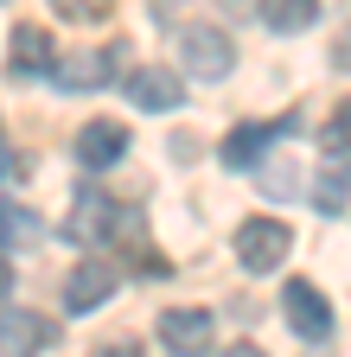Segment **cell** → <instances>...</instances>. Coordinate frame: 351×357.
<instances>
[{"label":"cell","mask_w":351,"mask_h":357,"mask_svg":"<svg viewBox=\"0 0 351 357\" xmlns=\"http://www.w3.org/2000/svg\"><path fill=\"white\" fill-rule=\"evenodd\" d=\"M64 236L83 249H109L115 236H141V211H115L103 192H77V204L64 217Z\"/></svg>","instance_id":"6da1fadb"},{"label":"cell","mask_w":351,"mask_h":357,"mask_svg":"<svg viewBox=\"0 0 351 357\" xmlns=\"http://www.w3.org/2000/svg\"><path fill=\"white\" fill-rule=\"evenodd\" d=\"M179 64L198 83H224L237 70V45H230V32H217V26H186L179 32Z\"/></svg>","instance_id":"7a4b0ae2"},{"label":"cell","mask_w":351,"mask_h":357,"mask_svg":"<svg viewBox=\"0 0 351 357\" xmlns=\"http://www.w3.org/2000/svg\"><path fill=\"white\" fill-rule=\"evenodd\" d=\"M115 70H121V45H83V52L52 58L45 77H52L58 89H70V96H83V89H103Z\"/></svg>","instance_id":"3957f363"},{"label":"cell","mask_w":351,"mask_h":357,"mask_svg":"<svg viewBox=\"0 0 351 357\" xmlns=\"http://www.w3.org/2000/svg\"><path fill=\"white\" fill-rule=\"evenodd\" d=\"M287 249H294V230L281 217H249L237 230V261L249 268V275H275V268L287 261Z\"/></svg>","instance_id":"277c9868"},{"label":"cell","mask_w":351,"mask_h":357,"mask_svg":"<svg viewBox=\"0 0 351 357\" xmlns=\"http://www.w3.org/2000/svg\"><path fill=\"white\" fill-rule=\"evenodd\" d=\"M287 134H300V115H275V121H243V128H230L224 134V166L230 172H243V166H255L262 153H269V141H287Z\"/></svg>","instance_id":"5b68a950"},{"label":"cell","mask_w":351,"mask_h":357,"mask_svg":"<svg viewBox=\"0 0 351 357\" xmlns=\"http://www.w3.org/2000/svg\"><path fill=\"white\" fill-rule=\"evenodd\" d=\"M281 312H287L294 338H306V344H326V338H332V306H326V294H320L313 281H287Z\"/></svg>","instance_id":"8992f818"},{"label":"cell","mask_w":351,"mask_h":357,"mask_svg":"<svg viewBox=\"0 0 351 357\" xmlns=\"http://www.w3.org/2000/svg\"><path fill=\"white\" fill-rule=\"evenodd\" d=\"M128 102L147 109V115H166V109L186 102V83H179V70H166V64H141V70H128Z\"/></svg>","instance_id":"52a82bcc"},{"label":"cell","mask_w":351,"mask_h":357,"mask_svg":"<svg viewBox=\"0 0 351 357\" xmlns=\"http://www.w3.org/2000/svg\"><path fill=\"white\" fill-rule=\"evenodd\" d=\"M58 326L52 312H32V306H7L0 312V351H52Z\"/></svg>","instance_id":"ba28073f"},{"label":"cell","mask_w":351,"mask_h":357,"mask_svg":"<svg viewBox=\"0 0 351 357\" xmlns=\"http://www.w3.org/2000/svg\"><path fill=\"white\" fill-rule=\"evenodd\" d=\"M211 332H217V319L204 306H166L160 312V344L166 351H211Z\"/></svg>","instance_id":"9c48e42d"},{"label":"cell","mask_w":351,"mask_h":357,"mask_svg":"<svg viewBox=\"0 0 351 357\" xmlns=\"http://www.w3.org/2000/svg\"><path fill=\"white\" fill-rule=\"evenodd\" d=\"M109 294H115V268H109L103 255H90V261L64 281V306H70V312H96Z\"/></svg>","instance_id":"30bf717a"},{"label":"cell","mask_w":351,"mask_h":357,"mask_svg":"<svg viewBox=\"0 0 351 357\" xmlns=\"http://www.w3.org/2000/svg\"><path fill=\"white\" fill-rule=\"evenodd\" d=\"M121 153H128V128L121 121H83L77 128V160L90 166V172L96 166H115Z\"/></svg>","instance_id":"8fae6325"},{"label":"cell","mask_w":351,"mask_h":357,"mask_svg":"<svg viewBox=\"0 0 351 357\" xmlns=\"http://www.w3.org/2000/svg\"><path fill=\"white\" fill-rule=\"evenodd\" d=\"M320 7H326V0H255V13H262L269 32H306L320 20Z\"/></svg>","instance_id":"7c38bea8"},{"label":"cell","mask_w":351,"mask_h":357,"mask_svg":"<svg viewBox=\"0 0 351 357\" xmlns=\"http://www.w3.org/2000/svg\"><path fill=\"white\" fill-rule=\"evenodd\" d=\"M52 58H58V52H52V38L38 32V26H20V32H13V70H20V77H45Z\"/></svg>","instance_id":"4fadbf2b"},{"label":"cell","mask_w":351,"mask_h":357,"mask_svg":"<svg viewBox=\"0 0 351 357\" xmlns=\"http://www.w3.org/2000/svg\"><path fill=\"white\" fill-rule=\"evenodd\" d=\"M345 198H351L345 166H326V172L313 178V211H320V217H338V211H345Z\"/></svg>","instance_id":"5bb4252c"},{"label":"cell","mask_w":351,"mask_h":357,"mask_svg":"<svg viewBox=\"0 0 351 357\" xmlns=\"http://www.w3.org/2000/svg\"><path fill=\"white\" fill-rule=\"evenodd\" d=\"M52 13L70 20V26H103L115 13V0H52Z\"/></svg>","instance_id":"9a60e30c"},{"label":"cell","mask_w":351,"mask_h":357,"mask_svg":"<svg viewBox=\"0 0 351 357\" xmlns=\"http://www.w3.org/2000/svg\"><path fill=\"white\" fill-rule=\"evenodd\" d=\"M45 223H38L32 211H20V204H0V249L7 243H20V236H38Z\"/></svg>","instance_id":"2e32d148"},{"label":"cell","mask_w":351,"mask_h":357,"mask_svg":"<svg viewBox=\"0 0 351 357\" xmlns=\"http://www.w3.org/2000/svg\"><path fill=\"white\" fill-rule=\"evenodd\" d=\"M320 141H326V153H332V160H345V153H351V102H338V115L326 121Z\"/></svg>","instance_id":"e0dca14e"},{"label":"cell","mask_w":351,"mask_h":357,"mask_svg":"<svg viewBox=\"0 0 351 357\" xmlns=\"http://www.w3.org/2000/svg\"><path fill=\"white\" fill-rule=\"evenodd\" d=\"M13 172H20V160L7 153V141H0V185H7V178H13Z\"/></svg>","instance_id":"ac0fdd59"},{"label":"cell","mask_w":351,"mask_h":357,"mask_svg":"<svg viewBox=\"0 0 351 357\" xmlns=\"http://www.w3.org/2000/svg\"><path fill=\"white\" fill-rule=\"evenodd\" d=\"M7 287H13V268H7V255H0V300H7Z\"/></svg>","instance_id":"d6986e66"}]
</instances>
